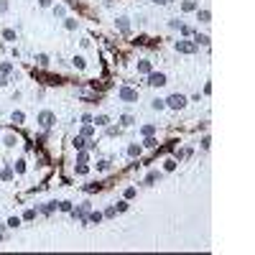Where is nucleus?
<instances>
[{
    "instance_id": "1",
    "label": "nucleus",
    "mask_w": 255,
    "mask_h": 255,
    "mask_svg": "<svg viewBox=\"0 0 255 255\" xmlns=\"http://www.w3.org/2000/svg\"><path fill=\"white\" fill-rule=\"evenodd\" d=\"M168 105H171L174 110H181L184 105H186V100H184L181 94H171V97H168Z\"/></svg>"
},
{
    "instance_id": "5",
    "label": "nucleus",
    "mask_w": 255,
    "mask_h": 255,
    "mask_svg": "<svg viewBox=\"0 0 255 255\" xmlns=\"http://www.w3.org/2000/svg\"><path fill=\"white\" fill-rule=\"evenodd\" d=\"M38 120H41V125H43V128H49L54 117H51V112H41V117H38Z\"/></svg>"
},
{
    "instance_id": "7",
    "label": "nucleus",
    "mask_w": 255,
    "mask_h": 255,
    "mask_svg": "<svg viewBox=\"0 0 255 255\" xmlns=\"http://www.w3.org/2000/svg\"><path fill=\"white\" fill-rule=\"evenodd\" d=\"M128 153H130V156H138V153H140V148H138V146H130V151H128Z\"/></svg>"
},
{
    "instance_id": "6",
    "label": "nucleus",
    "mask_w": 255,
    "mask_h": 255,
    "mask_svg": "<svg viewBox=\"0 0 255 255\" xmlns=\"http://www.w3.org/2000/svg\"><path fill=\"white\" fill-rule=\"evenodd\" d=\"M74 66H79V69H84V59H79V56H77V59H74Z\"/></svg>"
},
{
    "instance_id": "4",
    "label": "nucleus",
    "mask_w": 255,
    "mask_h": 255,
    "mask_svg": "<svg viewBox=\"0 0 255 255\" xmlns=\"http://www.w3.org/2000/svg\"><path fill=\"white\" fill-rule=\"evenodd\" d=\"M120 97H123V100H138V92H133V90H120Z\"/></svg>"
},
{
    "instance_id": "2",
    "label": "nucleus",
    "mask_w": 255,
    "mask_h": 255,
    "mask_svg": "<svg viewBox=\"0 0 255 255\" xmlns=\"http://www.w3.org/2000/svg\"><path fill=\"white\" fill-rule=\"evenodd\" d=\"M151 84H153V87H163V84H166V77H163V74H151Z\"/></svg>"
},
{
    "instance_id": "3",
    "label": "nucleus",
    "mask_w": 255,
    "mask_h": 255,
    "mask_svg": "<svg viewBox=\"0 0 255 255\" xmlns=\"http://www.w3.org/2000/svg\"><path fill=\"white\" fill-rule=\"evenodd\" d=\"M176 49H179V51H184V54H191L197 46H194V43H186V41H179V43H176Z\"/></svg>"
}]
</instances>
